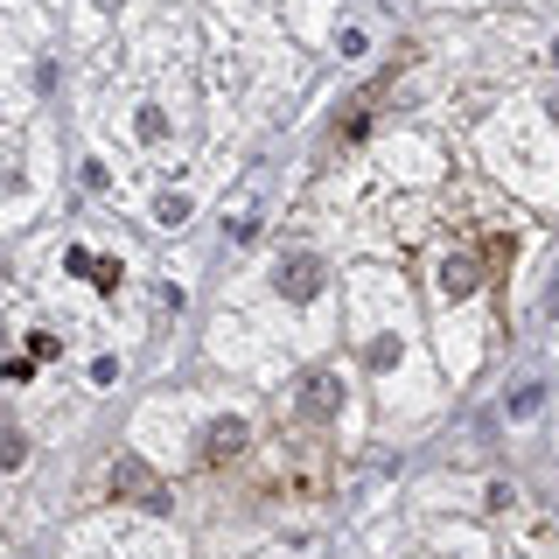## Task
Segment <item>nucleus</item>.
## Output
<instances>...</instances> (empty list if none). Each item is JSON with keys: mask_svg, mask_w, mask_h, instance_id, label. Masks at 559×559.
I'll return each instance as SVG.
<instances>
[{"mask_svg": "<svg viewBox=\"0 0 559 559\" xmlns=\"http://www.w3.org/2000/svg\"><path fill=\"white\" fill-rule=\"evenodd\" d=\"M259 503H322L329 497V448L322 441H280L259 462Z\"/></svg>", "mask_w": 559, "mask_h": 559, "instance_id": "1", "label": "nucleus"}, {"mask_svg": "<svg viewBox=\"0 0 559 559\" xmlns=\"http://www.w3.org/2000/svg\"><path fill=\"white\" fill-rule=\"evenodd\" d=\"M105 497H112V503H133V511H147V518H168V503H175L168 483L154 476L140 454H119V462H112V476H105Z\"/></svg>", "mask_w": 559, "mask_h": 559, "instance_id": "2", "label": "nucleus"}, {"mask_svg": "<svg viewBox=\"0 0 559 559\" xmlns=\"http://www.w3.org/2000/svg\"><path fill=\"white\" fill-rule=\"evenodd\" d=\"M245 448H252V419H245V413H224V419H210V427H203L197 468H231V462H245Z\"/></svg>", "mask_w": 559, "mask_h": 559, "instance_id": "3", "label": "nucleus"}, {"mask_svg": "<svg viewBox=\"0 0 559 559\" xmlns=\"http://www.w3.org/2000/svg\"><path fill=\"white\" fill-rule=\"evenodd\" d=\"M343 413V378L336 371H308L301 378V427H329Z\"/></svg>", "mask_w": 559, "mask_h": 559, "instance_id": "4", "label": "nucleus"}, {"mask_svg": "<svg viewBox=\"0 0 559 559\" xmlns=\"http://www.w3.org/2000/svg\"><path fill=\"white\" fill-rule=\"evenodd\" d=\"M314 280H322V266H314V259H294V266H287V294H294V301H308Z\"/></svg>", "mask_w": 559, "mask_h": 559, "instance_id": "5", "label": "nucleus"}]
</instances>
